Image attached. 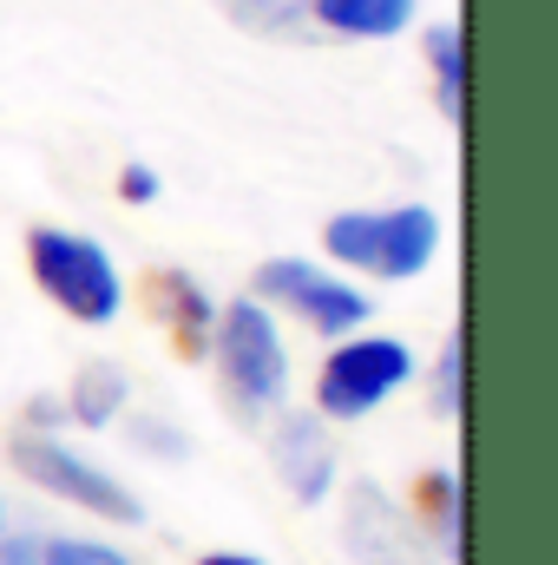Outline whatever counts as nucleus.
I'll use <instances>...</instances> for the list:
<instances>
[{"mask_svg": "<svg viewBox=\"0 0 558 565\" xmlns=\"http://www.w3.org/2000/svg\"><path fill=\"white\" fill-rule=\"evenodd\" d=\"M420 533L433 540V553H453L460 559V473H447V467H433L427 480H420Z\"/></svg>", "mask_w": 558, "mask_h": 565, "instance_id": "obj_12", "label": "nucleus"}, {"mask_svg": "<svg viewBox=\"0 0 558 565\" xmlns=\"http://www.w3.org/2000/svg\"><path fill=\"white\" fill-rule=\"evenodd\" d=\"M460 362H466V349H460V329L440 342V362H433V415H460Z\"/></svg>", "mask_w": 558, "mask_h": 565, "instance_id": "obj_15", "label": "nucleus"}, {"mask_svg": "<svg viewBox=\"0 0 558 565\" xmlns=\"http://www.w3.org/2000/svg\"><path fill=\"white\" fill-rule=\"evenodd\" d=\"M329 33H348V40H388L415 20V0H315L309 7Z\"/></svg>", "mask_w": 558, "mask_h": 565, "instance_id": "obj_10", "label": "nucleus"}, {"mask_svg": "<svg viewBox=\"0 0 558 565\" xmlns=\"http://www.w3.org/2000/svg\"><path fill=\"white\" fill-rule=\"evenodd\" d=\"M119 191H126V204H151V198H158V171L126 164V171H119Z\"/></svg>", "mask_w": 558, "mask_h": 565, "instance_id": "obj_17", "label": "nucleus"}, {"mask_svg": "<svg viewBox=\"0 0 558 565\" xmlns=\"http://www.w3.org/2000/svg\"><path fill=\"white\" fill-rule=\"evenodd\" d=\"M13 467L33 480V487H46V493H60L66 507H86L93 520H112V526H139L144 507L132 487H119L106 467H93V460H79L73 447H60L53 434H20L13 440Z\"/></svg>", "mask_w": 558, "mask_h": 565, "instance_id": "obj_5", "label": "nucleus"}, {"mask_svg": "<svg viewBox=\"0 0 558 565\" xmlns=\"http://www.w3.org/2000/svg\"><path fill=\"white\" fill-rule=\"evenodd\" d=\"M257 296L289 302L315 335H348V329H362L368 309H375L355 282L329 277V270H315V264H296V257H270V264L257 270Z\"/></svg>", "mask_w": 558, "mask_h": 565, "instance_id": "obj_7", "label": "nucleus"}, {"mask_svg": "<svg viewBox=\"0 0 558 565\" xmlns=\"http://www.w3.org/2000/svg\"><path fill=\"white\" fill-rule=\"evenodd\" d=\"M237 26H250V33H289L315 0H217Z\"/></svg>", "mask_w": 558, "mask_h": 565, "instance_id": "obj_14", "label": "nucleus"}, {"mask_svg": "<svg viewBox=\"0 0 558 565\" xmlns=\"http://www.w3.org/2000/svg\"><path fill=\"white\" fill-rule=\"evenodd\" d=\"M270 460H277V480L302 507H315L335 487V447H329L315 415H282L277 434H270Z\"/></svg>", "mask_w": 558, "mask_h": 565, "instance_id": "obj_8", "label": "nucleus"}, {"mask_svg": "<svg viewBox=\"0 0 558 565\" xmlns=\"http://www.w3.org/2000/svg\"><path fill=\"white\" fill-rule=\"evenodd\" d=\"M197 565H264V559H250V553H211V559H197Z\"/></svg>", "mask_w": 558, "mask_h": 565, "instance_id": "obj_19", "label": "nucleus"}, {"mask_svg": "<svg viewBox=\"0 0 558 565\" xmlns=\"http://www.w3.org/2000/svg\"><path fill=\"white\" fill-rule=\"evenodd\" d=\"M132 440L158 447V454H178V447H184V440H171V427H164V422H139V427H132Z\"/></svg>", "mask_w": 558, "mask_h": 565, "instance_id": "obj_18", "label": "nucleus"}, {"mask_svg": "<svg viewBox=\"0 0 558 565\" xmlns=\"http://www.w3.org/2000/svg\"><path fill=\"white\" fill-rule=\"evenodd\" d=\"M151 302H158V316H164V329H171V342H178L184 355H204V349H211L217 309H211V296L184 277V270H158V277H151Z\"/></svg>", "mask_w": 558, "mask_h": 565, "instance_id": "obj_9", "label": "nucleus"}, {"mask_svg": "<svg viewBox=\"0 0 558 565\" xmlns=\"http://www.w3.org/2000/svg\"><path fill=\"white\" fill-rule=\"evenodd\" d=\"M329 257L348 264V270H368V277H420L440 250V217L427 204H395V211H348L322 231Z\"/></svg>", "mask_w": 558, "mask_h": 565, "instance_id": "obj_1", "label": "nucleus"}, {"mask_svg": "<svg viewBox=\"0 0 558 565\" xmlns=\"http://www.w3.org/2000/svg\"><path fill=\"white\" fill-rule=\"evenodd\" d=\"M26 257H33V277L40 289L79 316V322H112L119 302H126V282L112 270V257L93 244V237H73V231H33L26 237Z\"/></svg>", "mask_w": 558, "mask_h": 565, "instance_id": "obj_3", "label": "nucleus"}, {"mask_svg": "<svg viewBox=\"0 0 558 565\" xmlns=\"http://www.w3.org/2000/svg\"><path fill=\"white\" fill-rule=\"evenodd\" d=\"M408 375H415L408 342H395V335H355V342H342V349L322 362L315 408H322L329 422H362V415H375Z\"/></svg>", "mask_w": 558, "mask_h": 565, "instance_id": "obj_4", "label": "nucleus"}, {"mask_svg": "<svg viewBox=\"0 0 558 565\" xmlns=\"http://www.w3.org/2000/svg\"><path fill=\"white\" fill-rule=\"evenodd\" d=\"M342 546H348L355 565H433V540L420 533V520L401 513V500H388L375 480H355L348 487Z\"/></svg>", "mask_w": 558, "mask_h": 565, "instance_id": "obj_6", "label": "nucleus"}, {"mask_svg": "<svg viewBox=\"0 0 558 565\" xmlns=\"http://www.w3.org/2000/svg\"><path fill=\"white\" fill-rule=\"evenodd\" d=\"M119 408H126V375H119L112 362H86L79 382H73V422L106 427Z\"/></svg>", "mask_w": 558, "mask_h": 565, "instance_id": "obj_13", "label": "nucleus"}, {"mask_svg": "<svg viewBox=\"0 0 558 565\" xmlns=\"http://www.w3.org/2000/svg\"><path fill=\"white\" fill-rule=\"evenodd\" d=\"M427 66H433L440 113L460 126V106H466V40H460V26H427Z\"/></svg>", "mask_w": 558, "mask_h": 565, "instance_id": "obj_11", "label": "nucleus"}, {"mask_svg": "<svg viewBox=\"0 0 558 565\" xmlns=\"http://www.w3.org/2000/svg\"><path fill=\"white\" fill-rule=\"evenodd\" d=\"M211 349H217V369H224V388H230L237 415H264L270 402H282V388H289V355H282V335H277V322H270L264 302H230V309H217Z\"/></svg>", "mask_w": 558, "mask_h": 565, "instance_id": "obj_2", "label": "nucleus"}, {"mask_svg": "<svg viewBox=\"0 0 558 565\" xmlns=\"http://www.w3.org/2000/svg\"><path fill=\"white\" fill-rule=\"evenodd\" d=\"M40 565H132L99 540H40Z\"/></svg>", "mask_w": 558, "mask_h": 565, "instance_id": "obj_16", "label": "nucleus"}]
</instances>
